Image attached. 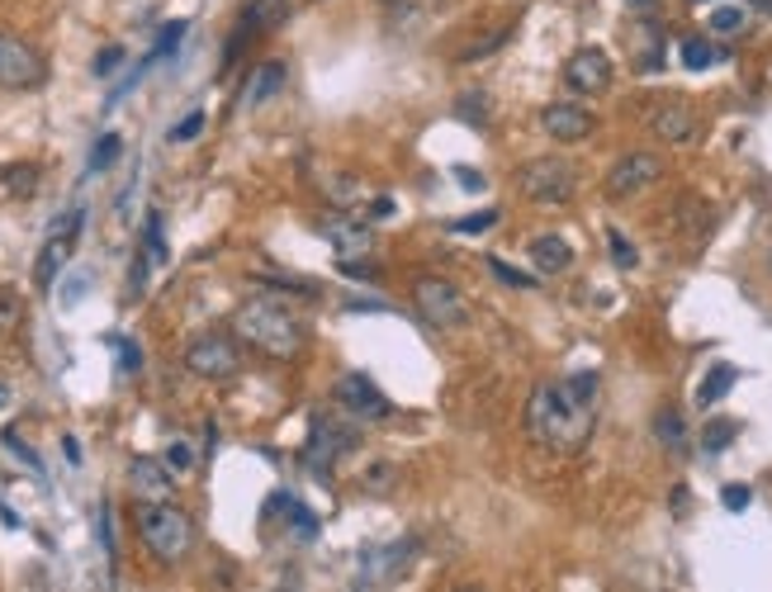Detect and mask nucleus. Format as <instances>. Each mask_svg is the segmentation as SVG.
<instances>
[{
	"mask_svg": "<svg viewBox=\"0 0 772 592\" xmlns=\"http://www.w3.org/2000/svg\"><path fill=\"white\" fill-rule=\"evenodd\" d=\"M654 437H659L674 455L688 451V422H682L674 408H659V413H654Z\"/></svg>",
	"mask_w": 772,
	"mask_h": 592,
	"instance_id": "obj_19",
	"label": "nucleus"
},
{
	"mask_svg": "<svg viewBox=\"0 0 772 592\" xmlns=\"http://www.w3.org/2000/svg\"><path fill=\"white\" fill-rule=\"evenodd\" d=\"M489 270H493V276H498V280H507V285H517V290H531V285H536V276H522V270H512L507 262H498V256H489Z\"/></svg>",
	"mask_w": 772,
	"mask_h": 592,
	"instance_id": "obj_35",
	"label": "nucleus"
},
{
	"mask_svg": "<svg viewBox=\"0 0 772 592\" xmlns=\"http://www.w3.org/2000/svg\"><path fill=\"white\" fill-rule=\"evenodd\" d=\"M5 403H10V388H5V380H0V408H5Z\"/></svg>",
	"mask_w": 772,
	"mask_h": 592,
	"instance_id": "obj_42",
	"label": "nucleus"
},
{
	"mask_svg": "<svg viewBox=\"0 0 772 592\" xmlns=\"http://www.w3.org/2000/svg\"><path fill=\"white\" fill-rule=\"evenodd\" d=\"M284 77H290V67H284V62H261V67L252 71L247 91H242V105H261V100L280 95L284 91Z\"/></svg>",
	"mask_w": 772,
	"mask_h": 592,
	"instance_id": "obj_17",
	"label": "nucleus"
},
{
	"mask_svg": "<svg viewBox=\"0 0 772 592\" xmlns=\"http://www.w3.org/2000/svg\"><path fill=\"white\" fill-rule=\"evenodd\" d=\"M81 223H85V209H71L67 219L52 223L57 233L48 237V247H43V256H38V270H34V280L43 285V290H48V285L67 270V256H71V247H77V237H81Z\"/></svg>",
	"mask_w": 772,
	"mask_h": 592,
	"instance_id": "obj_10",
	"label": "nucleus"
},
{
	"mask_svg": "<svg viewBox=\"0 0 772 592\" xmlns=\"http://www.w3.org/2000/svg\"><path fill=\"white\" fill-rule=\"evenodd\" d=\"M199 128H204V109H190L180 124H171V142H190V138H199Z\"/></svg>",
	"mask_w": 772,
	"mask_h": 592,
	"instance_id": "obj_29",
	"label": "nucleus"
},
{
	"mask_svg": "<svg viewBox=\"0 0 772 592\" xmlns=\"http://www.w3.org/2000/svg\"><path fill=\"white\" fill-rule=\"evenodd\" d=\"M100 545H105L109 565H119V545H114V512H109V502H100Z\"/></svg>",
	"mask_w": 772,
	"mask_h": 592,
	"instance_id": "obj_31",
	"label": "nucleus"
},
{
	"mask_svg": "<svg viewBox=\"0 0 772 592\" xmlns=\"http://www.w3.org/2000/svg\"><path fill=\"white\" fill-rule=\"evenodd\" d=\"M38 185V166H5L0 171V195H14V199H28Z\"/></svg>",
	"mask_w": 772,
	"mask_h": 592,
	"instance_id": "obj_20",
	"label": "nucleus"
},
{
	"mask_svg": "<svg viewBox=\"0 0 772 592\" xmlns=\"http://www.w3.org/2000/svg\"><path fill=\"white\" fill-rule=\"evenodd\" d=\"M412 303H418V313H422L436 332H455V327L469 323L465 294L455 290L451 280H441V276H418V280H412Z\"/></svg>",
	"mask_w": 772,
	"mask_h": 592,
	"instance_id": "obj_5",
	"label": "nucleus"
},
{
	"mask_svg": "<svg viewBox=\"0 0 772 592\" xmlns=\"http://www.w3.org/2000/svg\"><path fill=\"white\" fill-rule=\"evenodd\" d=\"M692 5H702V0H692Z\"/></svg>",
	"mask_w": 772,
	"mask_h": 592,
	"instance_id": "obj_45",
	"label": "nucleus"
},
{
	"mask_svg": "<svg viewBox=\"0 0 772 592\" xmlns=\"http://www.w3.org/2000/svg\"><path fill=\"white\" fill-rule=\"evenodd\" d=\"M133 526H138V541L148 545V555L156 559V565H180L195 545V522L176 508V502H138Z\"/></svg>",
	"mask_w": 772,
	"mask_h": 592,
	"instance_id": "obj_3",
	"label": "nucleus"
},
{
	"mask_svg": "<svg viewBox=\"0 0 772 592\" xmlns=\"http://www.w3.org/2000/svg\"><path fill=\"white\" fill-rule=\"evenodd\" d=\"M128 488H133L138 502H171V494H176V479H171L166 460L133 455V460H128Z\"/></svg>",
	"mask_w": 772,
	"mask_h": 592,
	"instance_id": "obj_12",
	"label": "nucleus"
},
{
	"mask_svg": "<svg viewBox=\"0 0 772 592\" xmlns=\"http://www.w3.org/2000/svg\"><path fill=\"white\" fill-rule=\"evenodd\" d=\"M650 128H654V138H664V142H674V148H678V142L697 138V114L674 100V105H659L650 114Z\"/></svg>",
	"mask_w": 772,
	"mask_h": 592,
	"instance_id": "obj_15",
	"label": "nucleus"
},
{
	"mask_svg": "<svg viewBox=\"0 0 772 592\" xmlns=\"http://www.w3.org/2000/svg\"><path fill=\"white\" fill-rule=\"evenodd\" d=\"M327 185H332V190H327V199H332V205H341V209H351L355 199L365 195V185H361V181H351V176H332Z\"/></svg>",
	"mask_w": 772,
	"mask_h": 592,
	"instance_id": "obj_25",
	"label": "nucleus"
},
{
	"mask_svg": "<svg viewBox=\"0 0 772 592\" xmlns=\"http://www.w3.org/2000/svg\"><path fill=\"white\" fill-rule=\"evenodd\" d=\"M607 242H611V256H617V266H621V270H631V266L640 262V256H635V247H631V242H625V233H621V228H611V233H607Z\"/></svg>",
	"mask_w": 772,
	"mask_h": 592,
	"instance_id": "obj_33",
	"label": "nucleus"
},
{
	"mask_svg": "<svg viewBox=\"0 0 772 592\" xmlns=\"http://www.w3.org/2000/svg\"><path fill=\"white\" fill-rule=\"evenodd\" d=\"M119 152H124V138L119 134H100L95 138V148H91V156H85V171H109L114 162H119Z\"/></svg>",
	"mask_w": 772,
	"mask_h": 592,
	"instance_id": "obj_21",
	"label": "nucleus"
},
{
	"mask_svg": "<svg viewBox=\"0 0 772 592\" xmlns=\"http://www.w3.org/2000/svg\"><path fill=\"white\" fill-rule=\"evenodd\" d=\"M721 502H725L730 512H745L749 502H753V488H749V484H725V488H721Z\"/></svg>",
	"mask_w": 772,
	"mask_h": 592,
	"instance_id": "obj_34",
	"label": "nucleus"
},
{
	"mask_svg": "<svg viewBox=\"0 0 772 592\" xmlns=\"http://www.w3.org/2000/svg\"><path fill=\"white\" fill-rule=\"evenodd\" d=\"M455 181L469 185V190H483V176H475V171H469V166H455Z\"/></svg>",
	"mask_w": 772,
	"mask_h": 592,
	"instance_id": "obj_40",
	"label": "nucleus"
},
{
	"mask_svg": "<svg viewBox=\"0 0 772 592\" xmlns=\"http://www.w3.org/2000/svg\"><path fill=\"white\" fill-rule=\"evenodd\" d=\"M323 237L337 247L341 262H355V256H365L370 247H375V228L351 219V213H327L323 219Z\"/></svg>",
	"mask_w": 772,
	"mask_h": 592,
	"instance_id": "obj_13",
	"label": "nucleus"
},
{
	"mask_svg": "<svg viewBox=\"0 0 772 592\" xmlns=\"http://www.w3.org/2000/svg\"><path fill=\"white\" fill-rule=\"evenodd\" d=\"M166 469H171V474L195 469V451H190V441H171V445H166Z\"/></svg>",
	"mask_w": 772,
	"mask_h": 592,
	"instance_id": "obj_30",
	"label": "nucleus"
},
{
	"mask_svg": "<svg viewBox=\"0 0 772 592\" xmlns=\"http://www.w3.org/2000/svg\"><path fill=\"white\" fill-rule=\"evenodd\" d=\"M233 332L237 341H247L252 351H261L270 360H299L308 346V327L280 299H247L233 313Z\"/></svg>",
	"mask_w": 772,
	"mask_h": 592,
	"instance_id": "obj_2",
	"label": "nucleus"
},
{
	"mask_svg": "<svg viewBox=\"0 0 772 592\" xmlns=\"http://www.w3.org/2000/svg\"><path fill=\"white\" fill-rule=\"evenodd\" d=\"M735 437H739V427H735V422H706V431H702V451H706V455H721Z\"/></svg>",
	"mask_w": 772,
	"mask_h": 592,
	"instance_id": "obj_24",
	"label": "nucleus"
},
{
	"mask_svg": "<svg viewBox=\"0 0 772 592\" xmlns=\"http://www.w3.org/2000/svg\"><path fill=\"white\" fill-rule=\"evenodd\" d=\"M745 20H749L745 5H716V10L706 14L711 34H739V28H745Z\"/></svg>",
	"mask_w": 772,
	"mask_h": 592,
	"instance_id": "obj_22",
	"label": "nucleus"
},
{
	"mask_svg": "<svg viewBox=\"0 0 772 592\" xmlns=\"http://www.w3.org/2000/svg\"><path fill=\"white\" fill-rule=\"evenodd\" d=\"M5 445H10V451L20 455V460H24V465L34 469V474H43V460H38V455H34V451H28V445L20 441V431H14V427H5Z\"/></svg>",
	"mask_w": 772,
	"mask_h": 592,
	"instance_id": "obj_36",
	"label": "nucleus"
},
{
	"mask_svg": "<svg viewBox=\"0 0 772 592\" xmlns=\"http://www.w3.org/2000/svg\"><path fill=\"white\" fill-rule=\"evenodd\" d=\"M498 219H503V213H498V209H483V213H469V219H460V223H455V233H469V237H475V233H489V228H493Z\"/></svg>",
	"mask_w": 772,
	"mask_h": 592,
	"instance_id": "obj_32",
	"label": "nucleus"
},
{
	"mask_svg": "<svg viewBox=\"0 0 772 592\" xmlns=\"http://www.w3.org/2000/svg\"><path fill=\"white\" fill-rule=\"evenodd\" d=\"M284 508H290V522H294V536H299V541H313V536H318V516H313L304 502H284Z\"/></svg>",
	"mask_w": 772,
	"mask_h": 592,
	"instance_id": "obj_27",
	"label": "nucleus"
},
{
	"mask_svg": "<svg viewBox=\"0 0 772 592\" xmlns=\"http://www.w3.org/2000/svg\"><path fill=\"white\" fill-rule=\"evenodd\" d=\"M119 62H124V48H119V43H114V48H105V53L95 57V77H109V71L119 67Z\"/></svg>",
	"mask_w": 772,
	"mask_h": 592,
	"instance_id": "obj_37",
	"label": "nucleus"
},
{
	"mask_svg": "<svg viewBox=\"0 0 772 592\" xmlns=\"http://www.w3.org/2000/svg\"><path fill=\"white\" fill-rule=\"evenodd\" d=\"M564 81H569V91H578V95H603L611 85V57L603 48H578L564 62Z\"/></svg>",
	"mask_w": 772,
	"mask_h": 592,
	"instance_id": "obj_11",
	"label": "nucleus"
},
{
	"mask_svg": "<svg viewBox=\"0 0 772 592\" xmlns=\"http://www.w3.org/2000/svg\"><path fill=\"white\" fill-rule=\"evenodd\" d=\"M540 128L554 138V142H583L593 134V114L583 109V105H550L546 114H540Z\"/></svg>",
	"mask_w": 772,
	"mask_h": 592,
	"instance_id": "obj_14",
	"label": "nucleus"
},
{
	"mask_svg": "<svg viewBox=\"0 0 772 592\" xmlns=\"http://www.w3.org/2000/svg\"><path fill=\"white\" fill-rule=\"evenodd\" d=\"M735 380H739L735 365H711L706 380H702V388H697V408H716V403L735 388Z\"/></svg>",
	"mask_w": 772,
	"mask_h": 592,
	"instance_id": "obj_18",
	"label": "nucleus"
},
{
	"mask_svg": "<svg viewBox=\"0 0 772 592\" xmlns=\"http://www.w3.org/2000/svg\"><path fill=\"white\" fill-rule=\"evenodd\" d=\"M185 370H190L195 380H233L242 370V351L223 332H204V337H195L185 346Z\"/></svg>",
	"mask_w": 772,
	"mask_h": 592,
	"instance_id": "obj_6",
	"label": "nucleus"
},
{
	"mask_svg": "<svg viewBox=\"0 0 772 592\" xmlns=\"http://www.w3.org/2000/svg\"><path fill=\"white\" fill-rule=\"evenodd\" d=\"M332 398H337V408H347L351 417H361V422H384V417H389V398L379 394V384L370 380V374H341Z\"/></svg>",
	"mask_w": 772,
	"mask_h": 592,
	"instance_id": "obj_9",
	"label": "nucleus"
},
{
	"mask_svg": "<svg viewBox=\"0 0 772 592\" xmlns=\"http://www.w3.org/2000/svg\"><path fill=\"white\" fill-rule=\"evenodd\" d=\"M631 5H635V10H654V0H631Z\"/></svg>",
	"mask_w": 772,
	"mask_h": 592,
	"instance_id": "obj_43",
	"label": "nucleus"
},
{
	"mask_svg": "<svg viewBox=\"0 0 772 592\" xmlns=\"http://www.w3.org/2000/svg\"><path fill=\"white\" fill-rule=\"evenodd\" d=\"M62 451H67L71 465H81V441L77 437H62Z\"/></svg>",
	"mask_w": 772,
	"mask_h": 592,
	"instance_id": "obj_41",
	"label": "nucleus"
},
{
	"mask_svg": "<svg viewBox=\"0 0 772 592\" xmlns=\"http://www.w3.org/2000/svg\"><path fill=\"white\" fill-rule=\"evenodd\" d=\"M341 276H351V280H375V266H361V262H341Z\"/></svg>",
	"mask_w": 772,
	"mask_h": 592,
	"instance_id": "obj_39",
	"label": "nucleus"
},
{
	"mask_svg": "<svg viewBox=\"0 0 772 592\" xmlns=\"http://www.w3.org/2000/svg\"><path fill=\"white\" fill-rule=\"evenodd\" d=\"M85 285H91V276H71V280L62 285V303H67V309H71V303H77V299L85 294Z\"/></svg>",
	"mask_w": 772,
	"mask_h": 592,
	"instance_id": "obj_38",
	"label": "nucleus"
},
{
	"mask_svg": "<svg viewBox=\"0 0 772 592\" xmlns=\"http://www.w3.org/2000/svg\"><path fill=\"white\" fill-rule=\"evenodd\" d=\"M142 247H148L152 262H166V237H162V213H148V228H142Z\"/></svg>",
	"mask_w": 772,
	"mask_h": 592,
	"instance_id": "obj_26",
	"label": "nucleus"
},
{
	"mask_svg": "<svg viewBox=\"0 0 772 592\" xmlns=\"http://www.w3.org/2000/svg\"><path fill=\"white\" fill-rule=\"evenodd\" d=\"M664 176V162L654 152H625L617 166L607 171V199H631L640 190H650Z\"/></svg>",
	"mask_w": 772,
	"mask_h": 592,
	"instance_id": "obj_8",
	"label": "nucleus"
},
{
	"mask_svg": "<svg viewBox=\"0 0 772 592\" xmlns=\"http://www.w3.org/2000/svg\"><path fill=\"white\" fill-rule=\"evenodd\" d=\"M716 62V48H711L706 38H682V67L688 71H706Z\"/></svg>",
	"mask_w": 772,
	"mask_h": 592,
	"instance_id": "obj_23",
	"label": "nucleus"
},
{
	"mask_svg": "<svg viewBox=\"0 0 772 592\" xmlns=\"http://www.w3.org/2000/svg\"><path fill=\"white\" fill-rule=\"evenodd\" d=\"M109 346L119 351V374H138L142 370V351H138V341H128V337H109Z\"/></svg>",
	"mask_w": 772,
	"mask_h": 592,
	"instance_id": "obj_28",
	"label": "nucleus"
},
{
	"mask_svg": "<svg viewBox=\"0 0 772 592\" xmlns=\"http://www.w3.org/2000/svg\"><path fill=\"white\" fill-rule=\"evenodd\" d=\"M597 394H603V374L578 370L564 380L536 384L531 403H526V427L531 437L554 455H578L593 441L597 427Z\"/></svg>",
	"mask_w": 772,
	"mask_h": 592,
	"instance_id": "obj_1",
	"label": "nucleus"
},
{
	"mask_svg": "<svg viewBox=\"0 0 772 592\" xmlns=\"http://www.w3.org/2000/svg\"><path fill=\"white\" fill-rule=\"evenodd\" d=\"M455 592H479V588H455Z\"/></svg>",
	"mask_w": 772,
	"mask_h": 592,
	"instance_id": "obj_44",
	"label": "nucleus"
},
{
	"mask_svg": "<svg viewBox=\"0 0 772 592\" xmlns=\"http://www.w3.org/2000/svg\"><path fill=\"white\" fill-rule=\"evenodd\" d=\"M43 77H48L43 57L24 38L0 34V85L5 91H34V85H43Z\"/></svg>",
	"mask_w": 772,
	"mask_h": 592,
	"instance_id": "obj_7",
	"label": "nucleus"
},
{
	"mask_svg": "<svg viewBox=\"0 0 772 592\" xmlns=\"http://www.w3.org/2000/svg\"><path fill=\"white\" fill-rule=\"evenodd\" d=\"M531 266L540 270V276H564V270L574 266V247H569L564 237L546 233V237L531 242Z\"/></svg>",
	"mask_w": 772,
	"mask_h": 592,
	"instance_id": "obj_16",
	"label": "nucleus"
},
{
	"mask_svg": "<svg viewBox=\"0 0 772 592\" xmlns=\"http://www.w3.org/2000/svg\"><path fill=\"white\" fill-rule=\"evenodd\" d=\"M517 185H522V195L531 199V205L554 209V205H569V199L578 195V171L569 166L564 156H540V162L522 166Z\"/></svg>",
	"mask_w": 772,
	"mask_h": 592,
	"instance_id": "obj_4",
	"label": "nucleus"
}]
</instances>
